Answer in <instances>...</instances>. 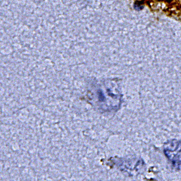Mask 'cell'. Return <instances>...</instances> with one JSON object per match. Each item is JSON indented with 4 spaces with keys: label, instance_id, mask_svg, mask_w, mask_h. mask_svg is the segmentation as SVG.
I'll return each instance as SVG.
<instances>
[{
    "label": "cell",
    "instance_id": "cell-1",
    "mask_svg": "<svg viewBox=\"0 0 181 181\" xmlns=\"http://www.w3.org/2000/svg\"><path fill=\"white\" fill-rule=\"evenodd\" d=\"M164 152L174 168L181 171V141L174 139L166 142Z\"/></svg>",
    "mask_w": 181,
    "mask_h": 181
}]
</instances>
